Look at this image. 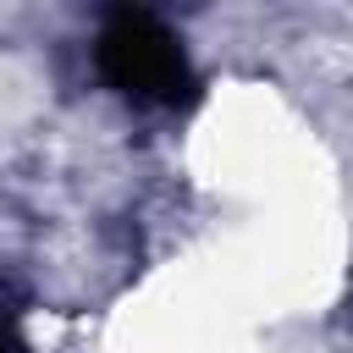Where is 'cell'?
I'll use <instances>...</instances> for the list:
<instances>
[{
    "label": "cell",
    "mask_w": 353,
    "mask_h": 353,
    "mask_svg": "<svg viewBox=\"0 0 353 353\" xmlns=\"http://www.w3.org/2000/svg\"><path fill=\"white\" fill-rule=\"evenodd\" d=\"M99 66L116 88L138 99H176L188 94V55L182 44L143 11H121L99 39Z\"/></svg>",
    "instance_id": "1"
},
{
    "label": "cell",
    "mask_w": 353,
    "mask_h": 353,
    "mask_svg": "<svg viewBox=\"0 0 353 353\" xmlns=\"http://www.w3.org/2000/svg\"><path fill=\"white\" fill-rule=\"evenodd\" d=\"M0 353H28V347H22V342H17V336H11L6 325H0Z\"/></svg>",
    "instance_id": "2"
}]
</instances>
